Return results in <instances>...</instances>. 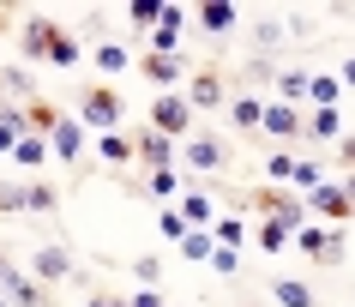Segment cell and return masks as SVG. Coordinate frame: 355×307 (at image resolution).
<instances>
[{
	"mask_svg": "<svg viewBox=\"0 0 355 307\" xmlns=\"http://www.w3.org/2000/svg\"><path fill=\"white\" fill-rule=\"evenodd\" d=\"M211 271H241V253H235V247H217V253H211Z\"/></svg>",
	"mask_w": 355,
	"mask_h": 307,
	"instance_id": "cell-41",
	"label": "cell"
},
{
	"mask_svg": "<svg viewBox=\"0 0 355 307\" xmlns=\"http://www.w3.org/2000/svg\"><path fill=\"white\" fill-rule=\"evenodd\" d=\"M127 307H163V295H150V289H139V295H132Z\"/></svg>",
	"mask_w": 355,
	"mask_h": 307,
	"instance_id": "cell-44",
	"label": "cell"
},
{
	"mask_svg": "<svg viewBox=\"0 0 355 307\" xmlns=\"http://www.w3.org/2000/svg\"><path fill=\"white\" fill-rule=\"evenodd\" d=\"M0 307H12V301H0Z\"/></svg>",
	"mask_w": 355,
	"mask_h": 307,
	"instance_id": "cell-49",
	"label": "cell"
},
{
	"mask_svg": "<svg viewBox=\"0 0 355 307\" xmlns=\"http://www.w3.org/2000/svg\"><path fill=\"white\" fill-rule=\"evenodd\" d=\"M132 151L145 157L150 169H175V163H168V157H175V139H163V133H139V139H132Z\"/></svg>",
	"mask_w": 355,
	"mask_h": 307,
	"instance_id": "cell-14",
	"label": "cell"
},
{
	"mask_svg": "<svg viewBox=\"0 0 355 307\" xmlns=\"http://www.w3.org/2000/svg\"><path fill=\"white\" fill-rule=\"evenodd\" d=\"M175 187H181L175 169H150V193H157V199H175Z\"/></svg>",
	"mask_w": 355,
	"mask_h": 307,
	"instance_id": "cell-37",
	"label": "cell"
},
{
	"mask_svg": "<svg viewBox=\"0 0 355 307\" xmlns=\"http://www.w3.org/2000/svg\"><path fill=\"white\" fill-rule=\"evenodd\" d=\"M55 30H60V24L31 19V24L19 30V55H24V60H49V42H55Z\"/></svg>",
	"mask_w": 355,
	"mask_h": 307,
	"instance_id": "cell-10",
	"label": "cell"
},
{
	"mask_svg": "<svg viewBox=\"0 0 355 307\" xmlns=\"http://www.w3.org/2000/svg\"><path fill=\"white\" fill-rule=\"evenodd\" d=\"M0 289L12 295V307H49V289H42L37 277H24V271L12 265L6 253H0Z\"/></svg>",
	"mask_w": 355,
	"mask_h": 307,
	"instance_id": "cell-2",
	"label": "cell"
},
{
	"mask_svg": "<svg viewBox=\"0 0 355 307\" xmlns=\"http://www.w3.org/2000/svg\"><path fill=\"white\" fill-rule=\"evenodd\" d=\"M132 277H139V283H157V277H163V265H157V259H139V265H132Z\"/></svg>",
	"mask_w": 355,
	"mask_h": 307,
	"instance_id": "cell-42",
	"label": "cell"
},
{
	"mask_svg": "<svg viewBox=\"0 0 355 307\" xmlns=\"http://www.w3.org/2000/svg\"><path fill=\"white\" fill-rule=\"evenodd\" d=\"M241 235H247L241 217H217V223H211V241H217V247H241Z\"/></svg>",
	"mask_w": 355,
	"mask_h": 307,
	"instance_id": "cell-23",
	"label": "cell"
},
{
	"mask_svg": "<svg viewBox=\"0 0 355 307\" xmlns=\"http://www.w3.org/2000/svg\"><path fill=\"white\" fill-rule=\"evenodd\" d=\"M157 229H163V241H181L187 223H181V211H163V217H157Z\"/></svg>",
	"mask_w": 355,
	"mask_h": 307,
	"instance_id": "cell-39",
	"label": "cell"
},
{
	"mask_svg": "<svg viewBox=\"0 0 355 307\" xmlns=\"http://www.w3.org/2000/svg\"><path fill=\"white\" fill-rule=\"evenodd\" d=\"M0 211H24V187H12V181H0Z\"/></svg>",
	"mask_w": 355,
	"mask_h": 307,
	"instance_id": "cell-40",
	"label": "cell"
},
{
	"mask_svg": "<svg viewBox=\"0 0 355 307\" xmlns=\"http://www.w3.org/2000/svg\"><path fill=\"white\" fill-rule=\"evenodd\" d=\"M319 181H325V169H319V163H295V175H289V187H301V193H313Z\"/></svg>",
	"mask_w": 355,
	"mask_h": 307,
	"instance_id": "cell-34",
	"label": "cell"
},
{
	"mask_svg": "<svg viewBox=\"0 0 355 307\" xmlns=\"http://www.w3.org/2000/svg\"><path fill=\"white\" fill-rule=\"evenodd\" d=\"M253 205H259L277 229H289V235H295L301 217H307V205H301V199H289V193H277V187H259V193H253Z\"/></svg>",
	"mask_w": 355,
	"mask_h": 307,
	"instance_id": "cell-3",
	"label": "cell"
},
{
	"mask_svg": "<svg viewBox=\"0 0 355 307\" xmlns=\"http://www.w3.org/2000/svg\"><path fill=\"white\" fill-rule=\"evenodd\" d=\"M49 60H55V67H78V37L55 30V42H49Z\"/></svg>",
	"mask_w": 355,
	"mask_h": 307,
	"instance_id": "cell-25",
	"label": "cell"
},
{
	"mask_svg": "<svg viewBox=\"0 0 355 307\" xmlns=\"http://www.w3.org/2000/svg\"><path fill=\"white\" fill-rule=\"evenodd\" d=\"M307 211H319V217H331V223H349V199H343V187L337 181H319L313 193H307Z\"/></svg>",
	"mask_w": 355,
	"mask_h": 307,
	"instance_id": "cell-7",
	"label": "cell"
},
{
	"mask_svg": "<svg viewBox=\"0 0 355 307\" xmlns=\"http://www.w3.org/2000/svg\"><path fill=\"white\" fill-rule=\"evenodd\" d=\"M0 91H12V96H31V78H24V67H0Z\"/></svg>",
	"mask_w": 355,
	"mask_h": 307,
	"instance_id": "cell-35",
	"label": "cell"
},
{
	"mask_svg": "<svg viewBox=\"0 0 355 307\" xmlns=\"http://www.w3.org/2000/svg\"><path fill=\"white\" fill-rule=\"evenodd\" d=\"M181 157H187L193 169H205V175L229 169V151H223V139H211V133H193L187 145H181Z\"/></svg>",
	"mask_w": 355,
	"mask_h": 307,
	"instance_id": "cell-5",
	"label": "cell"
},
{
	"mask_svg": "<svg viewBox=\"0 0 355 307\" xmlns=\"http://www.w3.org/2000/svg\"><path fill=\"white\" fill-rule=\"evenodd\" d=\"M31 271H37V283H60V277H73V253L67 247H37V259H31Z\"/></svg>",
	"mask_w": 355,
	"mask_h": 307,
	"instance_id": "cell-9",
	"label": "cell"
},
{
	"mask_svg": "<svg viewBox=\"0 0 355 307\" xmlns=\"http://www.w3.org/2000/svg\"><path fill=\"white\" fill-rule=\"evenodd\" d=\"M343 199H349V211H355V175H343Z\"/></svg>",
	"mask_w": 355,
	"mask_h": 307,
	"instance_id": "cell-47",
	"label": "cell"
},
{
	"mask_svg": "<svg viewBox=\"0 0 355 307\" xmlns=\"http://www.w3.org/2000/svg\"><path fill=\"white\" fill-rule=\"evenodd\" d=\"M337 157H343V163L355 169V139H337Z\"/></svg>",
	"mask_w": 355,
	"mask_h": 307,
	"instance_id": "cell-45",
	"label": "cell"
},
{
	"mask_svg": "<svg viewBox=\"0 0 355 307\" xmlns=\"http://www.w3.org/2000/svg\"><path fill=\"white\" fill-rule=\"evenodd\" d=\"M295 241H301V253H307V259H319V253H325V229H319V223H301Z\"/></svg>",
	"mask_w": 355,
	"mask_h": 307,
	"instance_id": "cell-31",
	"label": "cell"
},
{
	"mask_svg": "<svg viewBox=\"0 0 355 307\" xmlns=\"http://www.w3.org/2000/svg\"><path fill=\"white\" fill-rule=\"evenodd\" d=\"M187 103L193 109H217V103H223V73H193V91H187Z\"/></svg>",
	"mask_w": 355,
	"mask_h": 307,
	"instance_id": "cell-12",
	"label": "cell"
},
{
	"mask_svg": "<svg viewBox=\"0 0 355 307\" xmlns=\"http://www.w3.org/2000/svg\"><path fill=\"white\" fill-rule=\"evenodd\" d=\"M271 295H277V307H313V289L295 277H271Z\"/></svg>",
	"mask_w": 355,
	"mask_h": 307,
	"instance_id": "cell-17",
	"label": "cell"
},
{
	"mask_svg": "<svg viewBox=\"0 0 355 307\" xmlns=\"http://www.w3.org/2000/svg\"><path fill=\"white\" fill-rule=\"evenodd\" d=\"M85 307H127V301H114V295H85Z\"/></svg>",
	"mask_w": 355,
	"mask_h": 307,
	"instance_id": "cell-46",
	"label": "cell"
},
{
	"mask_svg": "<svg viewBox=\"0 0 355 307\" xmlns=\"http://www.w3.org/2000/svg\"><path fill=\"white\" fill-rule=\"evenodd\" d=\"M121 115H127V103H121L109 85H91V91H85V127H103V133H109V127H121Z\"/></svg>",
	"mask_w": 355,
	"mask_h": 307,
	"instance_id": "cell-4",
	"label": "cell"
},
{
	"mask_svg": "<svg viewBox=\"0 0 355 307\" xmlns=\"http://www.w3.org/2000/svg\"><path fill=\"white\" fill-rule=\"evenodd\" d=\"M259 133H271V139H289V133H301V115L289 109V103H265V121H259Z\"/></svg>",
	"mask_w": 355,
	"mask_h": 307,
	"instance_id": "cell-13",
	"label": "cell"
},
{
	"mask_svg": "<svg viewBox=\"0 0 355 307\" xmlns=\"http://www.w3.org/2000/svg\"><path fill=\"white\" fill-rule=\"evenodd\" d=\"M283 37H289V30H283V24H277V19H265V24H259V30H253V42H259V49H277V42H283Z\"/></svg>",
	"mask_w": 355,
	"mask_h": 307,
	"instance_id": "cell-38",
	"label": "cell"
},
{
	"mask_svg": "<svg viewBox=\"0 0 355 307\" xmlns=\"http://www.w3.org/2000/svg\"><path fill=\"white\" fill-rule=\"evenodd\" d=\"M181 30H187V12L181 6H163V19L150 30V55H181Z\"/></svg>",
	"mask_w": 355,
	"mask_h": 307,
	"instance_id": "cell-6",
	"label": "cell"
},
{
	"mask_svg": "<svg viewBox=\"0 0 355 307\" xmlns=\"http://www.w3.org/2000/svg\"><path fill=\"white\" fill-rule=\"evenodd\" d=\"M24 121H31V133H55V127H60V109H55V103H42V96H37V103H31V109H24Z\"/></svg>",
	"mask_w": 355,
	"mask_h": 307,
	"instance_id": "cell-19",
	"label": "cell"
},
{
	"mask_svg": "<svg viewBox=\"0 0 355 307\" xmlns=\"http://www.w3.org/2000/svg\"><path fill=\"white\" fill-rule=\"evenodd\" d=\"M181 253H187V259H211V253H217L211 229H187V235H181Z\"/></svg>",
	"mask_w": 355,
	"mask_h": 307,
	"instance_id": "cell-26",
	"label": "cell"
},
{
	"mask_svg": "<svg viewBox=\"0 0 355 307\" xmlns=\"http://www.w3.org/2000/svg\"><path fill=\"white\" fill-rule=\"evenodd\" d=\"M307 96V73H277V103H295Z\"/></svg>",
	"mask_w": 355,
	"mask_h": 307,
	"instance_id": "cell-32",
	"label": "cell"
},
{
	"mask_svg": "<svg viewBox=\"0 0 355 307\" xmlns=\"http://www.w3.org/2000/svg\"><path fill=\"white\" fill-rule=\"evenodd\" d=\"M259 121H265V103L241 96V103H235V127H247V133H259Z\"/></svg>",
	"mask_w": 355,
	"mask_h": 307,
	"instance_id": "cell-30",
	"label": "cell"
},
{
	"mask_svg": "<svg viewBox=\"0 0 355 307\" xmlns=\"http://www.w3.org/2000/svg\"><path fill=\"white\" fill-rule=\"evenodd\" d=\"M12 157H19V169H42V163H49V139L24 133V139H19V151H12Z\"/></svg>",
	"mask_w": 355,
	"mask_h": 307,
	"instance_id": "cell-20",
	"label": "cell"
},
{
	"mask_svg": "<svg viewBox=\"0 0 355 307\" xmlns=\"http://www.w3.org/2000/svg\"><path fill=\"white\" fill-rule=\"evenodd\" d=\"M337 78H343V85H355V60H343V73H337Z\"/></svg>",
	"mask_w": 355,
	"mask_h": 307,
	"instance_id": "cell-48",
	"label": "cell"
},
{
	"mask_svg": "<svg viewBox=\"0 0 355 307\" xmlns=\"http://www.w3.org/2000/svg\"><path fill=\"white\" fill-rule=\"evenodd\" d=\"M132 157H139V151H132L127 133H103V163H114V169H121V163H132Z\"/></svg>",
	"mask_w": 355,
	"mask_h": 307,
	"instance_id": "cell-22",
	"label": "cell"
},
{
	"mask_svg": "<svg viewBox=\"0 0 355 307\" xmlns=\"http://www.w3.org/2000/svg\"><path fill=\"white\" fill-rule=\"evenodd\" d=\"M181 223H187V229L211 223V199H205V193H187V199H181Z\"/></svg>",
	"mask_w": 355,
	"mask_h": 307,
	"instance_id": "cell-24",
	"label": "cell"
},
{
	"mask_svg": "<svg viewBox=\"0 0 355 307\" xmlns=\"http://www.w3.org/2000/svg\"><path fill=\"white\" fill-rule=\"evenodd\" d=\"M253 235H259V247L271 253V259H277V253L289 247V229H277V223H271V217H265V223H259V229H253Z\"/></svg>",
	"mask_w": 355,
	"mask_h": 307,
	"instance_id": "cell-29",
	"label": "cell"
},
{
	"mask_svg": "<svg viewBox=\"0 0 355 307\" xmlns=\"http://www.w3.org/2000/svg\"><path fill=\"white\" fill-rule=\"evenodd\" d=\"M265 175H277V181H289V175H295V163H289V157H271V163H265Z\"/></svg>",
	"mask_w": 355,
	"mask_h": 307,
	"instance_id": "cell-43",
	"label": "cell"
},
{
	"mask_svg": "<svg viewBox=\"0 0 355 307\" xmlns=\"http://www.w3.org/2000/svg\"><path fill=\"white\" fill-rule=\"evenodd\" d=\"M157 19H163V6H157V0H132V6H127V24H139V30L157 24Z\"/></svg>",
	"mask_w": 355,
	"mask_h": 307,
	"instance_id": "cell-33",
	"label": "cell"
},
{
	"mask_svg": "<svg viewBox=\"0 0 355 307\" xmlns=\"http://www.w3.org/2000/svg\"><path fill=\"white\" fill-rule=\"evenodd\" d=\"M31 133V121L19 109H0V151H19V139Z\"/></svg>",
	"mask_w": 355,
	"mask_h": 307,
	"instance_id": "cell-18",
	"label": "cell"
},
{
	"mask_svg": "<svg viewBox=\"0 0 355 307\" xmlns=\"http://www.w3.org/2000/svg\"><path fill=\"white\" fill-rule=\"evenodd\" d=\"M139 73L157 78V85L168 91V85H181V55H145V60H139Z\"/></svg>",
	"mask_w": 355,
	"mask_h": 307,
	"instance_id": "cell-15",
	"label": "cell"
},
{
	"mask_svg": "<svg viewBox=\"0 0 355 307\" xmlns=\"http://www.w3.org/2000/svg\"><path fill=\"white\" fill-rule=\"evenodd\" d=\"M319 265H343V229H325V253H319Z\"/></svg>",
	"mask_w": 355,
	"mask_h": 307,
	"instance_id": "cell-36",
	"label": "cell"
},
{
	"mask_svg": "<svg viewBox=\"0 0 355 307\" xmlns=\"http://www.w3.org/2000/svg\"><path fill=\"white\" fill-rule=\"evenodd\" d=\"M49 145H55L60 163H85V121H67V115H60V127L49 133Z\"/></svg>",
	"mask_w": 355,
	"mask_h": 307,
	"instance_id": "cell-8",
	"label": "cell"
},
{
	"mask_svg": "<svg viewBox=\"0 0 355 307\" xmlns=\"http://www.w3.org/2000/svg\"><path fill=\"white\" fill-rule=\"evenodd\" d=\"M96 67H103V73H127V67H132V55L121 49V42H103V49H96Z\"/></svg>",
	"mask_w": 355,
	"mask_h": 307,
	"instance_id": "cell-27",
	"label": "cell"
},
{
	"mask_svg": "<svg viewBox=\"0 0 355 307\" xmlns=\"http://www.w3.org/2000/svg\"><path fill=\"white\" fill-rule=\"evenodd\" d=\"M24 211L49 217V211H55V187H42V181H31V187H24Z\"/></svg>",
	"mask_w": 355,
	"mask_h": 307,
	"instance_id": "cell-28",
	"label": "cell"
},
{
	"mask_svg": "<svg viewBox=\"0 0 355 307\" xmlns=\"http://www.w3.org/2000/svg\"><path fill=\"white\" fill-rule=\"evenodd\" d=\"M187 127H193V103H187V96L163 91L157 103H150V133H163V139H181Z\"/></svg>",
	"mask_w": 355,
	"mask_h": 307,
	"instance_id": "cell-1",
	"label": "cell"
},
{
	"mask_svg": "<svg viewBox=\"0 0 355 307\" xmlns=\"http://www.w3.org/2000/svg\"><path fill=\"white\" fill-rule=\"evenodd\" d=\"M301 133H313V139H325V145H331V139L343 133V115H337V109H319V115L307 121V127H301Z\"/></svg>",
	"mask_w": 355,
	"mask_h": 307,
	"instance_id": "cell-21",
	"label": "cell"
},
{
	"mask_svg": "<svg viewBox=\"0 0 355 307\" xmlns=\"http://www.w3.org/2000/svg\"><path fill=\"white\" fill-rule=\"evenodd\" d=\"M307 96H313V103H319V109H337V96H343V78H337V73H307Z\"/></svg>",
	"mask_w": 355,
	"mask_h": 307,
	"instance_id": "cell-16",
	"label": "cell"
},
{
	"mask_svg": "<svg viewBox=\"0 0 355 307\" xmlns=\"http://www.w3.org/2000/svg\"><path fill=\"white\" fill-rule=\"evenodd\" d=\"M193 19L205 24L211 37H229V30H235V24H241V12H235V6H229V0H205V6H199V12H193Z\"/></svg>",
	"mask_w": 355,
	"mask_h": 307,
	"instance_id": "cell-11",
	"label": "cell"
}]
</instances>
